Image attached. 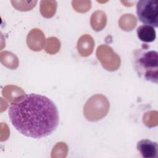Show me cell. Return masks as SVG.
Here are the masks:
<instances>
[{"instance_id": "obj_14", "label": "cell", "mask_w": 158, "mask_h": 158, "mask_svg": "<svg viewBox=\"0 0 158 158\" xmlns=\"http://www.w3.org/2000/svg\"><path fill=\"white\" fill-rule=\"evenodd\" d=\"M56 1H41L40 12L45 18H51L54 16L57 9Z\"/></svg>"}, {"instance_id": "obj_16", "label": "cell", "mask_w": 158, "mask_h": 158, "mask_svg": "<svg viewBox=\"0 0 158 158\" xmlns=\"http://www.w3.org/2000/svg\"><path fill=\"white\" fill-rule=\"evenodd\" d=\"M38 2L37 1H12L14 8L20 11H28L32 9Z\"/></svg>"}, {"instance_id": "obj_11", "label": "cell", "mask_w": 158, "mask_h": 158, "mask_svg": "<svg viewBox=\"0 0 158 158\" xmlns=\"http://www.w3.org/2000/svg\"><path fill=\"white\" fill-rule=\"evenodd\" d=\"M136 33L138 38L145 43L152 42L156 38V30L153 27L150 25H140L137 28Z\"/></svg>"}, {"instance_id": "obj_5", "label": "cell", "mask_w": 158, "mask_h": 158, "mask_svg": "<svg viewBox=\"0 0 158 158\" xmlns=\"http://www.w3.org/2000/svg\"><path fill=\"white\" fill-rule=\"evenodd\" d=\"M96 54L98 60L106 70L113 72L120 67V57L111 47L106 44L100 45L97 48Z\"/></svg>"}, {"instance_id": "obj_12", "label": "cell", "mask_w": 158, "mask_h": 158, "mask_svg": "<svg viewBox=\"0 0 158 158\" xmlns=\"http://www.w3.org/2000/svg\"><path fill=\"white\" fill-rule=\"evenodd\" d=\"M0 59L2 65L10 69H15L19 66L18 57L11 52H1L0 54Z\"/></svg>"}, {"instance_id": "obj_9", "label": "cell", "mask_w": 158, "mask_h": 158, "mask_svg": "<svg viewBox=\"0 0 158 158\" xmlns=\"http://www.w3.org/2000/svg\"><path fill=\"white\" fill-rule=\"evenodd\" d=\"M2 93H11L4 94L3 96L12 103L21 101L26 95L25 93L21 88L14 85H7L4 87L2 90Z\"/></svg>"}, {"instance_id": "obj_18", "label": "cell", "mask_w": 158, "mask_h": 158, "mask_svg": "<svg viewBox=\"0 0 158 158\" xmlns=\"http://www.w3.org/2000/svg\"><path fill=\"white\" fill-rule=\"evenodd\" d=\"M68 152L67 145L63 142L57 143L52 151V157H65Z\"/></svg>"}, {"instance_id": "obj_8", "label": "cell", "mask_w": 158, "mask_h": 158, "mask_svg": "<svg viewBox=\"0 0 158 158\" xmlns=\"http://www.w3.org/2000/svg\"><path fill=\"white\" fill-rule=\"evenodd\" d=\"M94 47V41L89 35H82L77 42V50L78 53L83 57L90 56Z\"/></svg>"}, {"instance_id": "obj_13", "label": "cell", "mask_w": 158, "mask_h": 158, "mask_svg": "<svg viewBox=\"0 0 158 158\" xmlns=\"http://www.w3.org/2000/svg\"><path fill=\"white\" fill-rule=\"evenodd\" d=\"M136 23V18L131 14H125L122 15L118 20L120 28L126 31H130L134 29Z\"/></svg>"}, {"instance_id": "obj_7", "label": "cell", "mask_w": 158, "mask_h": 158, "mask_svg": "<svg viewBox=\"0 0 158 158\" xmlns=\"http://www.w3.org/2000/svg\"><path fill=\"white\" fill-rule=\"evenodd\" d=\"M136 148L143 157L153 158L157 157L158 146L156 142L147 139H141L137 143Z\"/></svg>"}, {"instance_id": "obj_19", "label": "cell", "mask_w": 158, "mask_h": 158, "mask_svg": "<svg viewBox=\"0 0 158 158\" xmlns=\"http://www.w3.org/2000/svg\"><path fill=\"white\" fill-rule=\"evenodd\" d=\"M72 4L73 8L77 12L81 13L88 12L91 7L90 1H73Z\"/></svg>"}, {"instance_id": "obj_15", "label": "cell", "mask_w": 158, "mask_h": 158, "mask_svg": "<svg viewBox=\"0 0 158 158\" xmlns=\"http://www.w3.org/2000/svg\"><path fill=\"white\" fill-rule=\"evenodd\" d=\"M60 48V41L56 37H50L46 40L44 49L46 52L50 54L57 53Z\"/></svg>"}, {"instance_id": "obj_3", "label": "cell", "mask_w": 158, "mask_h": 158, "mask_svg": "<svg viewBox=\"0 0 158 158\" xmlns=\"http://www.w3.org/2000/svg\"><path fill=\"white\" fill-rule=\"evenodd\" d=\"M110 107L108 99L103 94H96L91 96L83 107V115L86 120L96 122L107 114Z\"/></svg>"}, {"instance_id": "obj_10", "label": "cell", "mask_w": 158, "mask_h": 158, "mask_svg": "<svg viewBox=\"0 0 158 158\" xmlns=\"http://www.w3.org/2000/svg\"><path fill=\"white\" fill-rule=\"evenodd\" d=\"M107 23L106 13L101 10L94 12L90 18V24L92 28L96 31H99L104 28Z\"/></svg>"}, {"instance_id": "obj_2", "label": "cell", "mask_w": 158, "mask_h": 158, "mask_svg": "<svg viewBox=\"0 0 158 158\" xmlns=\"http://www.w3.org/2000/svg\"><path fill=\"white\" fill-rule=\"evenodd\" d=\"M158 54L154 50L148 49L144 44L141 48L136 49L133 53V64L139 78L157 83L158 80Z\"/></svg>"}, {"instance_id": "obj_6", "label": "cell", "mask_w": 158, "mask_h": 158, "mask_svg": "<svg viewBox=\"0 0 158 158\" xmlns=\"http://www.w3.org/2000/svg\"><path fill=\"white\" fill-rule=\"evenodd\" d=\"M46 43L44 33L39 28L32 29L27 37V44L33 51H40L44 48Z\"/></svg>"}, {"instance_id": "obj_1", "label": "cell", "mask_w": 158, "mask_h": 158, "mask_svg": "<svg viewBox=\"0 0 158 158\" xmlns=\"http://www.w3.org/2000/svg\"><path fill=\"white\" fill-rule=\"evenodd\" d=\"M9 117L12 125L22 135L41 138L51 134L59 124V114L48 98L34 93L26 94L21 101L12 103Z\"/></svg>"}, {"instance_id": "obj_17", "label": "cell", "mask_w": 158, "mask_h": 158, "mask_svg": "<svg viewBox=\"0 0 158 158\" xmlns=\"http://www.w3.org/2000/svg\"><path fill=\"white\" fill-rule=\"evenodd\" d=\"M143 121L148 127H156L157 125V112L154 110L146 112L143 116Z\"/></svg>"}, {"instance_id": "obj_4", "label": "cell", "mask_w": 158, "mask_h": 158, "mask_svg": "<svg viewBox=\"0 0 158 158\" xmlns=\"http://www.w3.org/2000/svg\"><path fill=\"white\" fill-rule=\"evenodd\" d=\"M158 2L156 0H141L136 4V14L138 19L145 25L154 28L158 27Z\"/></svg>"}]
</instances>
